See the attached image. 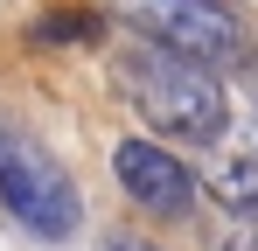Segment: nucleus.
Masks as SVG:
<instances>
[{
  "mask_svg": "<svg viewBox=\"0 0 258 251\" xmlns=\"http://www.w3.org/2000/svg\"><path fill=\"white\" fill-rule=\"evenodd\" d=\"M112 84H119V98H126L161 140L210 147V140H223V126H230V105H223L216 70L196 63V56H181V49H168V42L119 56V63H112Z\"/></svg>",
  "mask_w": 258,
  "mask_h": 251,
  "instance_id": "obj_1",
  "label": "nucleus"
},
{
  "mask_svg": "<svg viewBox=\"0 0 258 251\" xmlns=\"http://www.w3.org/2000/svg\"><path fill=\"white\" fill-rule=\"evenodd\" d=\"M0 203H7V216H14L28 237H49V244H63V237L84 223L77 189H70V174L56 167V154H49L42 140H28L7 112H0Z\"/></svg>",
  "mask_w": 258,
  "mask_h": 251,
  "instance_id": "obj_2",
  "label": "nucleus"
},
{
  "mask_svg": "<svg viewBox=\"0 0 258 251\" xmlns=\"http://www.w3.org/2000/svg\"><path fill=\"white\" fill-rule=\"evenodd\" d=\"M126 21L147 42H168V49L210 63V70H244L258 56L251 28H244L223 0H126Z\"/></svg>",
  "mask_w": 258,
  "mask_h": 251,
  "instance_id": "obj_3",
  "label": "nucleus"
},
{
  "mask_svg": "<svg viewBox=\"0 0 258 251\" xmlns=\"http://www.w3.org/2000/svg\"><path fill=\"white\" fill-rule=\"evenodd\" d=\"M112 174L133 196V209H147V216H181L196 203V174L174 161L161 140H119L112 147Z\"/></svg>",
  "mask_w": 258,
  "mask_h": 251,
  "instance_id": "obj_4",
  "label": "nucleus"
},
{
  "mask_svg": "<svg viewBox=\"0 0 258 251\" xmlns=\"http://www.w3.org/2000/svg\"><path fill=\"white\" fill-rule=\"evenodd\" d=\"M210 196L223 209H258V147H244V154H230V161L210 174Z\"/></svg>",
  "mask_w": 258,
  "mask_h": 251,
  "instance_id": "obj_5",
  "label": "nucleus"
},
{
  "mask_svg": "<svg viewBox=\"0 0 258 251\" xmlns=\"http://www.w3.org/2000/svg\"><path fill=\"white\" fill-rule=\"evenodd\" d=\"M98 28H105L98 14H56V21H42V35H49V42H91Z\"/></svg>",
  "mask_w": 258,
  "mask_h": 251,
  "instance_id": "obj_6",
  "label": "nucleus"
},
{
  "mask_svg": "<svg viewBox=\"0 0 258 251\" xmlns=\"http://www.w3.org/2000/svg\"><path fill=\"white\" fill-rule=\"evenodd\" d=\"M223 251H258V209H237V223L223 230Z\"/></svg>",
  "mask_w": 258,
  "mask_h": 251,
  "instance_id": "obj_7",
  "label": "nucleus"
},
{
  "mask_svg": "<svg viewBox=\"0 0 258 251\" xmlns=\"http://www.w3.org/2000/svg\"><path fill=\"white\" fill-rule=\"evenodd\" d=\"M112 251H154V244H112Z\"/></svg>",
  "mask_w": 258,
  "mask_h": 251,
  "instance_id": "obj_8",
  "label": "nucleus"
}]
</instances>
